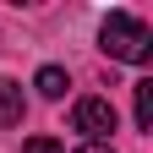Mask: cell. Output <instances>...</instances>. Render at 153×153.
Masks as SVG:
<instances>
[{"instance_id":"5","label":"cell","mask_w":153,"mask_h":153,"mask_svg":"<svg viewBox=\"0 0 153 153\" xmlns=\"http://www.w3.org/2000/svg\"><path fill=\"white\" fill-rule=\"evenodd\" d=\"M131 99H137V131H153V82H137Z\"/></svg>"},{"instance_id":"7","label":"cell","mask_w":153,"mask_h":153,"mask_svg":"<svg viewBox=\"0 0 153 153\" xmlns=\"http://www.w3.org/2000/svg\"><path fill=\"white\" fill-rule=\"evenodd\" d=\"M76 153H115V148H109V142H82Z\"/></svg>"},{"instance_id":"2","label":"cell","mask_w":153,"mask_h":153,"mask_svg":"<svg viewBox=\"0 0 153 153\" xmlns=\"http://www.w3.org/2000/svg\"><path fill=\"white\" fill-rule=\"evenodd\" d=\"M71 126L82 131L88 142H104L109 131H115V104H109V99H76V109H71Z\"/></svg>"},{"instance_id":"1","label":"cell","mask_w":153,"mask_h":153,"mask_svg":"<svg viewBox=\"0 0 153 153\" xmlns=\"http://www.w3.org/2000/svg\"><path fill=\"white\" fill-rule=\"evenodd\" d=\"M99 49L109 55V60H126V66H142L153 55V33L142 16H126V11H109L104 27H99Z\"/></svg>"},{"instance_id":"4","label":"cell","mask_w":153,"mask_h":153,"mask_svg":"<svg viewBox=\"0 0 153 153\" xmlns=\"http://www.w3.org/2000/svg\"><path fill=\"white\" fill-rule=\"evenodd\" d=\"M33 88L44 93V99H66V88H71V76H66L60 66H44V71L33 76Z\"/></svg>"},{"instance_id":"3","label":"cell","mask_w":153,"mask_h":153,"mask_svg":"<svg viewBox=\"0 0 153 153\" xmlns=\"http://www.w3.org/2000/svg\"><path fill=\"white\" fill-rule=\"evenodd\" d=\"M22 115H27L22 88H16L11 76H0V126H22Z\"/></svg>"},{"instance_id":"6","label":"cell","mask_w":153,"mask_h":153,"mask_svg":"<svg viewBox=\"0 0 153 153\" xmlns=\"http://www.w3.org/2000/svg\"><path fill=\"white\" fill-rule=\"evenodd\" d=\"M22 153H66V148L55 142V137H27V142H22Z\"/></svg>"}]
</instances>
